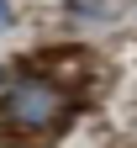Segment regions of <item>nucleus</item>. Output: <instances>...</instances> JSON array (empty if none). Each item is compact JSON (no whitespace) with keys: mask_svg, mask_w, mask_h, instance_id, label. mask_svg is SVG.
I'll list each match as a JSON object with an SVG mask.
<instances>
[{"mask_svg":"<svg viewBox=\"0 0 137 148\" xmlns=\"http://www.w3.org/2000/svg\"><path fill=\"white\" fill-rule=\"evenodd\" d=\"M79 95L63 85L42 79V74H16V79H5V90H0V127H5V138H21V143H37V138H53L63 132V127L79 116Z\"/></svg>","mask_w":137,"mask_h":148,"instance_id":"1","label":"nucleus"},{"mask_svg":"<svg viewBox=\"0 0 137 148\" xmlns=\"http://www.w3.org/2000/svg\"><path fill=\"white\" fill-rule=\"evenodd\" d=\"M11 21H16V5H11V0H0V32H5Z\"/></svg>","mask_w":137,"mask_h":148,"instance_id":"2","label":"nucleus"},{"mask_svg":"<svg viewBox=\"0 0 137 148\" xmlns=\"http://www.w3.org/2000/svg\"><path fill=\"white\" fill-rule=\"evenodd\" d=\"M0 90H5V69H0Z\"/></svg>","mask_w":137,"mask_h":148,"instance_id":"3","label":"nucleus"}]
</instances>
